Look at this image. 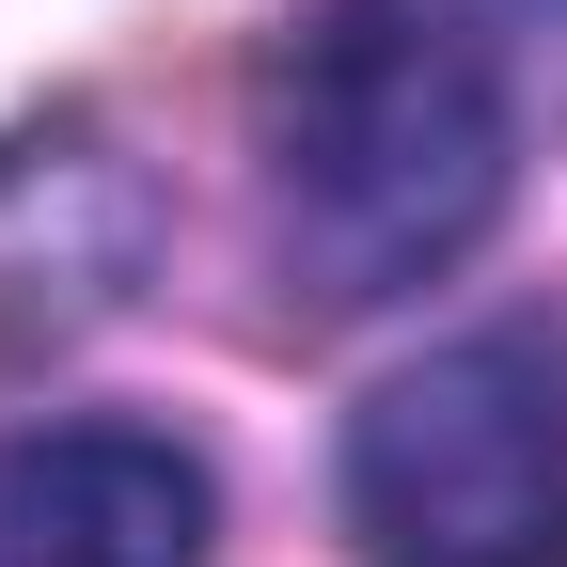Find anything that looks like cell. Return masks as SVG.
Wrapping results in <instances>:
<instances>
[{
  "instance_id": "1",
  "label": "cell",
  "mask_w": 567,
  "mask_h": 567,
  "mask_svg": "<svg viewBox=\"0 0 567 567\" xmlns=\"http://www.w3.org/2000/svg\"><path fill=\"white\" fill-rule=\"evenodd\" d=\"M520 189L505 63L457 0H316L268 63V237L331 316L442 284Z\"/></svg>"
},
{
  "instance_id": "2",
  "label": "cell",
  "mask_w": 567,
  "mask_h": 567,
  "mask_svg": "<svg viewBox=\"0 0 567 567\" xmlns=\"http://www.w3.org/2000/svg\"><path fill=\"white\" fill-rule=\"evenodd\" d=\"M363 567H567V331L488 316L347 410Z\"/></svg>"
},
{
  "instance_id": "3",
  "label": "cell",
  "mask_w": 567,
  "mask_h": 567,
  "mask_svg": "<svg viewBox=\"0 0 567 567\" xmlns=\"http://www.w3.org/2000/svg\"><path fill=\"white\" fill-rule=\"evenodd\" d=\"M221 488L158 425H32L0 442V567H205Z\"/></svg>"
},
{
  "instance_id": "4",
  "label": "cell",
  "mask_w": 567,
  "mask_h": 567,
  "mask_svg": "<svg viewBox=\"0 0 567 567\" xmlns=\"http://www.w3.org/2000/svg\"><path fill=\"white\" fill-rule=\"evenodd\" d=\"M520 17H551V32H567V0H520Z\"/></svg>"
}]
</instances>
